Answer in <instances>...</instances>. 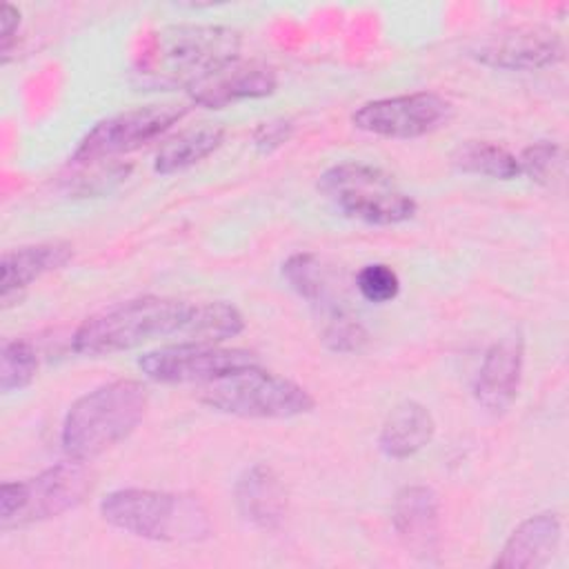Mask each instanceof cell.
<instances>
[{"instance_id": "obj_1", "label": "cell", "mask_w": 569, "mask_h": 569, "mask_svg": "<svg viewBox=\"0 0 569 569\" xmlns=\"http://www.w3.org/2000/svg\"><path fill=\"white\" fill-rule=\"evenodd\" d=\"M240 33L222 24H171L156 31L133 76L140 87L189 91L196 82L238 60Z\"/></svg>"}, {"instance_id": "obj_2", "label": "cell", "mask_w": 569, "mask_h": 569, "mask_svg": "<svg viewBox=\"0 0 569 569\" xmlns=\"http://www.w3.org/2000/svg\"><path fill=\"white\" fill-rule=\"evenodd\" d=\"M193 309V300L164 296L122 300L82 320L71 338V347L80 356L98 358L136 349L156 338L180 336L189 340Z\"/></svg>"}, {"instance_id": "obj_3", "label": "cell", "mask_w": 569, "mask_h": 569, "mask_svg": "<svg viewBox=\"0 0 569 569\" xmlns=\"http://www.w3.org/2000/svg\"><path fill=\"white\" fill-rule=\"evenodd\" d=\"M149 391L138 380H111L80 396L67 411L60 445L73 460L89 462L127 440L144 418Z\"/></svg>"}, {"instance_id": "obj_4", "label": "cell", "mask_w": 569, "mask_h": 569, "mask_svg": "<svg viewBox=\"0 0 569 569\" xmlns=\"http://www.w3.org/2000/svg\"><path fill=\"white\" fill-rule=\"evenodd\" d=\"M107 525L156 542H198L211 533L204 505L191 493L156 489H116L100 500Z\"/></svg>"}, {"instance_id": "obj_5", "label": "cell", "mask_w": 569, "mask_h": 569, "mask_svg": "<svg viewBox=\"0 0 569 569\" xmlns=\"http://www.w3.org/2000/svg\"><path fill=\"white\" fill-rule=\"evenodd\" d=\"M318 191L342 216L378 227L407 222L418 209L416 200L389 173L358 160L329 167L318 178Z\"/></svg>"}, {"instance_id": "obj_6", "label": "cell", "mask_w": 569, "mask_h": 569, "mask_svg": "<svg viewBox=\"0 0 569 569\" xmlns=\"http://www.w3.org/2000/svg\"><path fill=\"white\" fill-rule=\"evenodd\" d=\"M198 400L213 411L238 418H293L316 407L305 387L264 371L260 365L202 385Z\"/></svg>"}, {"instance_id": "obj_7", "label": "cell", "mask_w": 569, "mask_h": 569, "mask_svg": "<svg viewBox=\"0 0 569 569\" xmlns=\"http://www.w3.org/2000/svg\"><path fill=\"white\" fill-rule=\"evenodd\" d=\"M91 471L80 460L58 462L29 480L0 487V527L16 529L76 509L91 491Z\"/></svg>"}, {"instance_id": "obj_8", "label": "cell", "mask_w": 569, "mask_h": 569, "mask_svg": "<svg viewBox=\"0 0 569 569\" xmlns=\"http://www.w3.org/2000/svg\"><path fill=\"white\" fill-rule=\"evenodd\" d=\"M260 360L253 351L240 347H220L218 342L180 340L138 358L140 371L162 385H187V382H213L229 373L258 367Z\"/></svg>"}, {"instance_id": "obj_9", "label": "cell", "mask_w": 569, "mask_h": 569, "mask_svg": "<svg viewBox=\"0 0 569 569\" xmlns=\"http://www.w3.org/2000/svg\"><path fill=\"white\" fill-rule=\"evenodd\" d=\"M187 113L182 104H144L109 116L91 127L78 142L71 160L76 164L113 160L160 138Z\"/></svg>"}, {"instance_id": "obj_10", "label": "cell", "mask_w": 569, "mask_h": 569, "mask_svg": "<svg viewBox=\"0 0 569 569\" xmlns=\"http://www.w3.org/2000/svg\"><path fill=\"white\" fill-rule=\"evenodd\" d=\"M449 116H451L449 100H445L433 91H416L407 96L365 102L353 111L351 122L360 131H367L373 136L409 140V138H420L425 133L436 131L449 120Z\"/></svg>"}, {"instance_id": "obj_11", "label": "cell", "mask_w": 569, "mask_h": 569, "mask_svg": "<svg viewBox=\"0 0 569 569\" xmlns=\"http://www.w3.org/2000/svg\"><path fill=\"white\" fill-rule=\"evenodd\" d=\"M476 60L505 71H538L553 67L565 56L560 36L540 24H518L502 29L476 49Z\"/></svg>"}, {"instance_id": "obj_12", "label": "cell", "mask_w": 569, "mask_h": 569, "mask_svg": "<svg viewBox=\"0 0 569 569\" xmlns=\"http://www.w3.org/2000/svg\"><path fill=\"white\" fill-rule=\"evenodd\" d=\"M522 365H525V340L520 331H511L498 338L485 351V358L476 373V380H473L476 402L491 413L507 411L518 396Z\"/></svg>"}, {"instance_id": "obj_13", "label": "cell", "mask_w": 569, "mask_h": 569, "mask_svg": "<svg viewBox=\"0 0 569 569\" xmlns=\"http://www.w3.org/2000/svg\"><path fill=\"white\" fill-rule=\"evenodd\" d=\"M278 87L273 67L258 60H233L196 82L187 93L191 102L207 109H222L240 100L271 96Z\"/></svg>"}, {"instance_id": "obj_14", "label": "cell", "mask_w": 569, "mask_h": 569, "mask_svg": "<svg viewBox=\"0 0 569 569\" xmlns=\"http://www.w3.org/2000/svg\"><path fill=\"white\" fill-rule=\"evenodd\" d=\"M398 538L420 560H431L440 542V500L431 487L411 485L398 491L391 509Z\"/></svg>"}, {"instance_id": "obj_15", "label": "cell", "mask_w": 569, "mask_h": 569, "mask_svg": "<svg viewBox=\"0 0 569 569\" xmlns=\"http://www.w3.org/2000/svg\"><path fill=\"white\" fill-rule=\"evenodd\" d=\"M233 500L242 520L262 531L278 529L287 513L284 487L278 473L264 462H256L238 476Z\"/></svg>"}, {"instance_id": "obj_16", "label": "cell", "mask_w": 569, "mask_h": 569, "mask_svg": "<svg viewBox=\"0 0 569 569\" xmlns=\"http://www.w3.org/2000/svg\"><path fill=\"white\" fill-rule=\"evenodd\" d=\"M562 536L558 513L542 511L522 520L502 545L493 567L500 569H536L551 562Z\"/></svg>"}, {"instance_id": "obj_17", "label": "cell", "mask_w": 569, "mask_h": 569, "mask_svg": "<svg viewBox=\"0 0 569 569\" xmlns=\"http://www.w3.org/2000/svg\"><path fill=\"white\" fill-rule=\"evenodd\" d=\"M73 260V247L67 242H40L11 249L2 253L0 260V293L2 302L27 289L31 282L40 280L47 273H53L67 267Z\"/></svg>"}, {"instance_id": "obj_18", "label": "cell", "mask_w": 569, "mask_h": 569, "mask_svg": "<svg viewBox=\"0 0 569 569\" xmlns=\"http://www.w3.org/2000/svg\"><path fill=\"white\" fill-rule=\"evenodd\" d=\"M436 433V420L431 411L416 402L405 400L396 405L378 433V447L380 451L391 460H405L422 451Z\"/></svg>"}, {"instance_id": "obj_19", "label": "cell", "mask_w": 569, "mask_h": 569, "mask_svg": "<svg viewBox=\"0 0 569 569\" xmlns=\"http://www.w3.org/2000/svg\"><path fill=\"white\" fill-rule=\"evenodd\" d=\"M224 140V129L216 122H202L198 127L184 129L171 140H167L153 160V169L160 176H171L184 171L207 156H211Z\"/></svg>"}, {"instance_id": "obj_20", "label": "cell", "mask_w": 569, "mask_h": 569, "mask_svg": "<svg viewBox=\"0 0 569 569\" xmlns=\"http://www.w3.org/2000/svg\"><path fill=\"white\" fill-rule=\"evenodd\" d=\"M282 278L302 300L316 307L325 316V320L345 311L340 300H336L329 276L316 253H309V251L291 253L282 262Z\"/></svg>"}, {"instance_id": "obj_21", "label": "cell", "mask_w": 569, "mask_h": 569, "mask_svg": "<svg viewBox=\"0 0 569 569\" xmlns=\"http://www.w3.org/2000/svg\"><path fill=\"white\" fill-rule=\"evenodd\" d=\"M451 162L462 173L487 176L493 180H513L520 176L518 158L505 147L487 140H465L453 151Z\"/></svg>"}, {"instance_id": "obj_22", "label": "cell", "mask_w": 569, "mask_h": 569, "mask_svg": "<svg viewBox=\"0 0 569 569\" xmlns=\"http://www.w3.org/2000/svg\"><path fill=\"white\" fill-rule=\"evenodd\" d=\"M38 373V356L31 342L11 338L2 342L0 351V389L2 393L20 391L33 382Z\"/></svg>"}, {"instance_id": "obj_23", "label": "cell", "mask_w": 569, "mask_h": 569, "mask_svg": "<svg viewBox=\"0 0 569 569\" xmlns=\"http://www.w3.org/2000/svg\"><path fill=\"white\" fill-rule=\"evenodd\" d=\"M356 289L367 302L385 305L391 302L400 291V278L398 273L382 262L365 264L356 276Z\"/></svg>"}, {"instance_id": "obj_24", "label": "cell", "mask_w": 569, "mask_h": 569, "mask_svg": "<svg viewBox=\"0 0 569 569\" xmlns=\"http://www.w3.org/2000/svg\"><path fill=\"white\" fill-rule=\"evenodd\" d=\"M560 164H562V151L551 140H538V142L529 144L518 158L520 176H527L540 184L551 182V178L556 176Z\"/></svg>"}, {"instance_id": "obj_25", "label": "cell", "mask_w": 569, "mask_h": 569, "mask_svg": "<svg viewBox=\"0 0 569 569\" xmlns=\"http://www.w3.org/2000/svg\"><path fill=\"white\" fill-rule=\"evenodd\" d=\"M367 329L347 311L331 316L322 327V342L336 353H353L367 345Z\"/></svg>"}, {"instance_id": "obj_26", "label": "cell", "mask_w": 569, "mask_h": 569, "mask_svg": "<svg viewBox=\"0 0 569 569\" xmlns=\"http://www.w3.org/2000/svg\"><path fill=\"white\" fill-rule=\"evenodd\" d=\"M293 133V124L284 118H273L267 122H260L258 129L253 131V144L262 153H271L278 147H282Z\"/></svg>"}, {"instance_id": "obj_27", "label": "cell", "mask_w": 569, "mask_h": 569, "mask_svg": "<svg viewBox=\"0 0 569 569\" xmlns=\"http://www.w3.org/2000/svg\"><path fill=\"white\" fill-rule=\"evenodd\" d=\"M0 22H2V44H0V49H2V58L7 60V56L11 51V44H13V38L18 33V27H20V11L13 4L4 2L2 9H0Z\"/></svg>"}]
</instances>
